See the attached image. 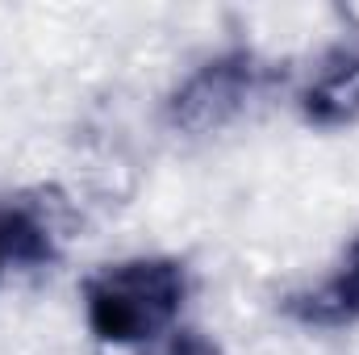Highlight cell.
Here are the masks:
<instances>
[{"label": "cell", "instance_id": "1", "mask_svg": "<svg viewBox=\"0 0 359 355\" xmlns=\"http://www.w3.org/2000/svg\"><path fill=\"white\" fill-rule=\"evenodd\" d=\"M188 297L184 264L163 255H142L126 264H109L84 284L88 326L100 343H147L176 322Z\"/></svg>", "mask_w": 359, "mask_h": 355}, {"label": "cell", "instance_id": "2", "mask_svg": "<svg viewBox=\"0 0 359 355\" xmlns=\"http://www.w3.org/2000/svg\"><path fill=\"white\" fill-rule=\"evenodd\" d=\"M268 80V67L251 51H226L209 63H201L168 105V121L188 134H209L238 117Z\"/></svg>", "mask_w": 359, "mask_h": 355}, {"label": "cell", "instance_id": "3", "mask_svg": "<svg viewBox=\"0 0 359 355\" xmlns=\"http://www.w3.org/2000/svg\"><path fill=\"white\" fill-rule=\"evenodd\" d=\"M301 113L326 130L359 117V42L339 46L322 59L318 76L301 92Z\"/></svg>", "mask_w": 359, "mask_h": 355}, {"label": "cell", "instance_id": "4", "mask_svg": "<svg viewBox=\"0 0 359 355\" xmlns=\"http://www.w3.org/2000/svg\"><path fill=\"white\" fill-rule=\"evenodd\" d=\"M59 251V222L46 201H8L0 205V255L4 264L38 267L50 264Z\"/></svg>", "mask_w": 359, "mask_h": 355}, {"label": "cell", "instance_id": "5", "mask_svg": "<svg viewBox=\"0 0 359 355\" xmlns=\"http://www.w3.org/2000/svg\"><path fill=\"white\" fill-rule=\"evenodd\" d=\"M288 314L305 326H347L359 318V243L347 251L334 276H326L318 288L297 293L288 301Z\"/></svg>", "mask_w": 359, "mask_h": 355}, {"label": "cell", "instance_id": "6", "mask_svg": "<svg viewBox=\"0 0 359 355\" xmlns=\"http://www.w3.org/2000/svg\"><path fill=\"white\" fill-rule=\"evenodd\" d=\"M172 355H222V351H217L209 339H201V335H180Z\"/></svg>", "mask_w": 359, "mask_h": 355}, {"label": "cell", "instance_id": "7", "mask_svg": "<svg viewBox=\"0 0 359 355\" xmlns=\"http://www.w3.org/2000/svg\"><path fill=\"white\" fill-rule=\"evenodd\" d=\"M0 267H4V255H0Z\"/></svg>", "mask_w": 359, "mask_h": 355}]
</instances>
